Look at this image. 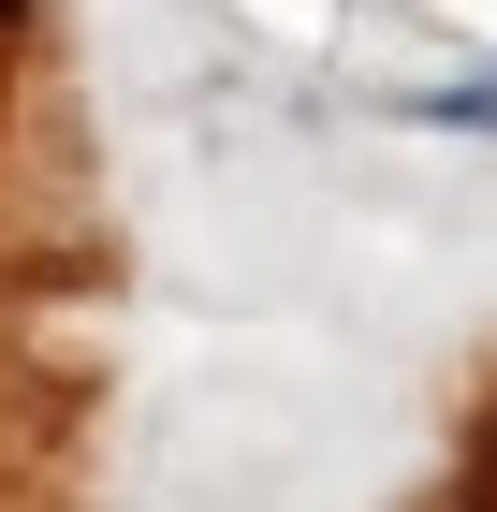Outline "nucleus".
Returning <instances> with one entry per match:
<instances>
[{
	"mask_svg": "<svg viewBox=\"0 0 497 512\" xmlns=\"http://www.w3.org/2000/svg\"><path fill=\"white\" fill-rule=\"evenodd\" d=\"M424 118H439V132H497V74H468V88H439Z\"/></svg>",
	"mask_w": 497,
	"mask_h": 512,
	"instance_id": "nucleus-1",
	"label": "nucleus"
},
{
	"mask_svg": "<svg viewBox=\"0 0 497 512\" xmlns=\"http://www.w3.org/2000/svg\"><path fill=\"white\" fill-rule=\"evenodd\" d=\"M0 15H15V0H0Z\"/></svg>",
	"mask_w": 497,
	"mask_h": 512,
	"instance_id": "nucleus-2",
	"label": "nucleus"
}]
</instances>
